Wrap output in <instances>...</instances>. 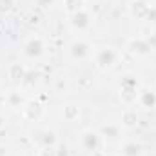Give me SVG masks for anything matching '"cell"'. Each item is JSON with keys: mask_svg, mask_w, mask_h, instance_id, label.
Instances as JSON below:
<instances>
[{"mask_svg": "<svg viewBox=\"0 0 156 156\" xmlns=\"http://www.w3.org/2000/svg\"><path fill=\"white\" fill-rule=\"evenodd\" d=\"M29 24L38 26V24H40V15H38V13H31V15H29Z\"/></svg>", "mask_w": 156, "mask_h": 156, "instance_id": "cell-26", "label": "cell"}, {"mask_svg": "<svg viewBox=\"0 0 156 156\" xmlns=\"http://www.w3.org/2000/svg\"><path fill=\"white\" fill-rule=\"evenodd\" d=\"M26 73H27V67L22 62H11L7 66V78L11 82H22Z\"/></svg>", "mask_w": 156, "mask_h": 156, "instance_id": "cell-12", "label": "cell"}, {"mask_svg": "<svg viewBox=\"0 0 156 156\" xmlns=\"http://www.w3.org/2000/svg\"><path fill=\"white\" fill-rule=\"evenodd\" d=\"M145 40L149 42L151 49H153V51H156V33H151V35H147V37H145Z\"/></svg>", "mask_w": 156, "mask_h": 156, "instance_id": "cell-24", "label": "cell"}, {"mask_svg": "<svg viewBox=\"0 0 156 156\" xmlns=\"http://www.w3.org/2000/svg\"><path fill=\"white\" fill-rule=\"evenodd\" d=\"M91 156H109L107 153H104V151H96V153H93Z\"/></svg>", "mask_w": 156, "mask_h": 156, "instance_id": "cell-28", "label": "cell"}, {"mask_svg": "<svg viewBox=\"0 0 156 156\" xmlns=\"http://www.w3.org/2000/svg\"><path fill=\"white\" fill-rule=\"evenodd\" d=\"M120 125H122V129H134V127L138 125V115H136V109L127 107V109L122 113Z\"/></svg>", "mask_w": 156, "mask_h": 156, "instance_id": "cell-15", "label": "cell"}, {"mask_svg": "<svg viewBox=\"0 0 156 156\" xmlns=\"http://www.w3.org/2000/svg\"><path fill=\"white\" fill-rule=\"evenodd\" d=\"M120 85H123V87H134V89H140V87H142V82H140V78L136 76V75L127 73V75H123V76H122Z\"/></svg>", "mask_w": 156, "mask_h": 156, "instance_id": "cell-20", "label": "cell"}, {"mask_svg": "<svg viewBox=\"0 0 156 156\" xmlns=\"http://www.w3.org/2000/svg\"><path fill=\"white\" fill-rule=\"evenodd\" d=\"M69 24H71V27L75 31H87L91 27V24H93V16H91V13L87 9H82V11H78V13L69 16Z\"/></svg>", "mask_w": 156, "mask_h": 156, "instance_id": "cell-7", "label": "cell"}, {"mask_svg": "<svg viewBox=\"0 0 156 156\" xmlns=\"http://www.w3.org/2000/svg\"><path fill=\"white\" fill-rule=\"evenodd\" d=\"M4 127H5V118H4L2 115H0V131H2Z\"/></svg>", "mask_w": 156, "mask_h": 156, "instance_id": "cell-27", "label": "cell"}, {"mask_svg": "<svg viewBox=\"0 0 156 156\" xmlns=\"http://www.w3.org/2000/svg\"><path fill=\"white\" fill-rule=\"evenodd\" d=\"M80 115H82V111H80V107L76 104H66L62 107L64 122H76V120H80Z\"/></svg>", "mask_w": 156, "mask_h": 156, "instance_id": "cell-17", "label": "cell"}, {"mask_svg": "<svg viewBox=\"0 0 156 156\" xmlns=\"http://www.w3.org/2000/svg\"><path fill=\"white\" fill-rule=\"evenodd\" d=\"M93 62H94V67L100 69V71H109L113 69L120 60V53L118 49L111 47V45H98L93 49Z\"/></svg>", "mask_w": 156, "mask_h": 156, "instance_id": "cell-1", "label": "cell"}, {"mask_svg": "<svg viewBox=\"0 0 156 156\" xmlns=\"http://www.w3.org/2000/svg\"><path fill=\"white\" fill-rule=\"evenodd\" d=\"M44 53H45V40L42 38V37H38V35L29 37L24 42L22 51H20V55L24 58H27V60H37Z\"/></svg>", "mask_w": 156, "mask_h": 156, "instance_id": "cell-2", "label": "cell"}, {"mask_svg": "<svg viewBox=\"0 0 156 156\" xmlns=\"http://www.w3.org/2000/svg\"><path fill=\"white\" fill-rule=\"evenodd\" d=\"M55 156H71V154H69V149H67V145H56Z\"/></svg>", "mask_w": 156, "mask_h": 156, "instance_id": "cell-23", "label": "cell"}, {"mask_svg": "<svg viewBox=\"0 0 156 156\" xmlns=\"http://www.w3.org/2000/svg\"><path fill=\"white\" fill-rule=\"evenodd\" d=\"M93 49H94V47H93L87 40L76 38V40H73L71 45H69V55H71L73 60L82 62V60H87V58L93 55Z\"/></svg>", "mask_w": 156, "mask_h": 156, "instance_id": "cell-4", "label": "cell"}, {"mask_svg": "<svg viewBox=\"0 0 156 156\" xmlns=\"http://www.w3.org/2000/svg\"><path fill=\"white\" fill-rule=\"evenodd\" d=\"M136 104L144 109H154L156 107V91L151 87H142L138 91V98Z\"/></svg>", "mask_w": 156, "mask_h": 156, "instance_id": "cell-10", "label": "cell"}, {"mask_svg": "<svg viewBox=\"0 0 156 156\" xmlns=\"http://www.w3.org/2000/svg\"><path fill=\"white\" fill-rule=\"evenodd\" d=\"M125 49L134 55V56H149L153 53L149 42L145 40V37H136V38H129L125 44Z\"/></svg>", "mask_w": 156, "mask_h": 156, "instance_id": "cell-5", "label": "cell"}, {"mask_svg": "<svg viewBox=\"0 0 156 156\" xmlns=\"http://www.w3.org/2000/svg\"><path fill=\"white\" fill-rule=\"evenodd\" d=\"M5 104H7V107H11V109H24V105L27 104V100L24 98V94H22L20 91L13 89V91H9V93L5 94Z\"/></svg>", "mask_w": 156, "mask_h": 156, "instance_id": "cell-13", "label": "cell"}, {"mask_svg": "<svg viewBox=\"0 0 156 156\" xmlns=\"http://www.w3.org/2000/svg\"><path fill=\"white\" fill-rule=\"evenodd\" d=\"M147 22H149V24H153V22H156V7H154V5H151L149 16H147Z\"/></svg>", "mask_w": 156, "mask_h": 156, "instance_id": "cell-25", "label": "cell"}, {"mask_svg": "<svg viewBox=\"0 0 156 156\" xmlns=\"http://www.w3.org/2000/svg\"><path fill=\"white\" fill-rule=\"evenodd\" d=\"M127 9H129L131 18H134L138 22H147L149 11H151V4H147L145 0H131Z\"/></svg>", "mask_w": 156, "mask_h": 156, "instance_id": "cell-6", "label": "cell"}, {"mask_svg": "<svg viewBox=\"0 0 156 156\" xmlns=\"http://www.w3.org/2000/svg\"><path fill=\"white\" fill-rule=\"evenodd\" d=\"M44 111H45V107H44V104L38 102V100H29L24 105V109H22L24 116L27 118L29 122H38L40 118L44 116Z\"/></svg>", "mask_w": 156, "mask_h": 156, "instance_id": "cell-9", "label": "cell"}, {"mask_svg": "<svg viewBox=\"0 0 156 156\" xmlns=\"http://www.w3.org/2000/svg\"><path fill=\"white\" fill-rule=\"evenodd\" d=\"M62 7L71 16V15L78 13V11L85 9V0H62Z\"/></svg>", "mask_w": 156, "mask_h": 156, "instance_id": "cell-18", "label": "cell"}, {"mask_svg": "<svg viewBox=\"0 0 156 156\" xmlns=\"http://www.w3.org/2000/svg\"><path fill=\"white\" fill-rule=\"evenodd\" d=\"M102 134L98 133V131H94V129H85V131H82V134H80V147L83 149V151H87V153H96V151H100L102 149Z\"/></svg>", "mask_w": 156, "mask_h": 156, "instance_id": "cell-3", "label": "cell"}, {"mask_svg": "<svg viewBox=\"0 0 156 156\" xmlns=\"http://www.w3.org/2000/svg\"><path fill=\"white\" fill-rule=\"evenodd\" d=\"M37 144H38L40 147H44V149H51V147H56V144H58V134H56V131L55 129H49V127H45V129H40L38 133H37Z\"/></svg>", "mask_w": 156, "mask_h": 156, "instance_id": "cell-8", "label": "cell"}, {"mask_svg": "<svg viewBox=\"0 0 156 156\" xmlns=\"http://www.w3.org/2000/svg\"><path fill=\"white\" fill-rule=\"evenodd\" d=\"M38 82H40V73L38 71H29V69H27V73H26L24 80L20 82V85H22L24 89H33Z\"/></svg>", "mask_w": 156, "mask_h": 156, "instance_id": "cell-19", "label": "cell"}, {"mask_svg": "<svg viewBox=\"0 0 156 156\" xmlns=\"http://www.w3.org/2000/svg\"><path fill=\"white\" fill-rule=\"evenodd\" d=\"M98 133H100L102 138H105V140H118V138L122 136V125H120V123H107V125H104Z\"/></svg>", "mask_w": 156, "mask_h": 156, "instance_id": "cell-16", "label": "cell"}, {"mask_svg": "<svg viewBox=\"0 0 156 156\" xmlns=\"http://www.w3.org/2000/svg\"><path fill=\"white\" fill-rule=\"evenodd\" d=\"M56 0H35V4L38 5V9H49L51 5H55Z\"/></svg>", "mask_w": 156, "mask_h": 156, "instance_id": "cell-22", "label": "cell"}, {"mask_svg": "<svg viewBox=\"0 0 156 156\" xmlns=\"http://www.w3.org/2000/svg\"><path fill=\"white\" fill-rule=\"evenodd\" d=\"M142 89V87H140ZM140 89H134V87H123L120 85L118 87V96H120V102L125 105V107H133L136 104V98H138V91Z\"/></svg>", "mask_w": 156, "mask_h": 156, "instance_id": "cell-11", "label": "cell"}, {"mask_svg": "<svg viewBox=\"0 0 156 156\" xmlns=\"http://www.w3.org/2000/svg\"><path fill=\"white\" fill-rule=\"evenodd\" d=\"M16 0H0V15H9L15 9Z\"/></svg>", "mask_w": 156, "mask_h": 156, "instance_id": "cell-21", "label": "cell"}, {"mask_svg": "<svg viewBox=\"0 0 156 156\" xmlns=\"http://www.w3.org/2000/svg\"><path fill=\"white\" fill-rule=\"evenodd\" d=\"M120 154L122 156H144V145L138 142H123L120 145Z\"/></svg>", "mask_w": 156, "mask_h": 156, "instance_id": "cell-14", "label": "cell"}]
</instances>
